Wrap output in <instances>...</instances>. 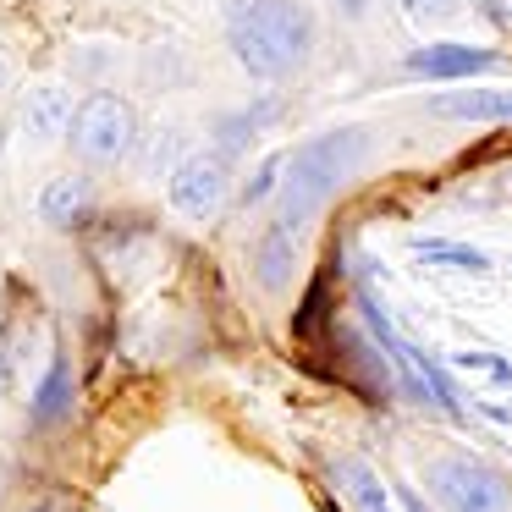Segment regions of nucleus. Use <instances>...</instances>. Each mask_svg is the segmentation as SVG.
I'll use <instances>...</instances> for the list:
<instances>
[{"mask_svg": "<svg viewBox=\"0 0 512 512\" xmlns=\"http://www.w3.org/2000/svg\"><path fill=\"white\" fill-rule=\"evenodd\" d=\"M226 45L254 83H287L314 56V12L303 0H226Z\"/></svg>", "mask_w": 512, "mask_h": 512, "instance_id": "f257e3e1", "label": "nucleus"}, {"mask_svg": "<svg viewBox=\"0 0 512 512\" xmlns=\"http://www.w3.org/2000/svg\"><path fill=\"white\" fill-rule=\"evenodd\" d=\"M369 144H375V133L353 122V127H331V133L309 138L298 155H287V166H281L276 221L292 226V232H303V226L320 215V204L336 199V193L347 188V177L369 160Z\"/></svg>", "mask_w": 512, "mask_h": 512, "instance_id": "f03ea898", "label": "nucleus"}, {"mask_svg": "<svg viewBox=\"0 0 512 512\" xmlns=\"http://www.w3.org/2000/svg\"><path fill=\"white\" fill-rule=\"evenodd\" d=\"M67 144L83 166L94 171H111L122 166L127 155L138 149V111L133 100L111 89H94L83 105H72V127H67Z\"/></svg>", "mask_w": 512, "mask_h": 512, "instance_id": "7ed1b4c3", "label": "nucleus"}, {"mask_svg": "<svg viewBox=\"0 0 512 512\" xmlns=\"http://www.w3.org/2000/svg\"><path fill=\"white\" fill-rule=\"evenodd\" d=\"M424 485L441 512H512V485L479 457H435Z\"/></svg>", "mask_w": 512, "mask_h": 512, "instance_id": "20e7f679", "label": "nucleus"}, {"mask_svg": "<svg viewBox=\"0 0 512 512\" xmlns=\"http://www.w3.org/2000/svg\"><path fill=\"white\" fill-rule=\"evenodd\" d=\"M226 193H232V155H221V149L182 155L177 166H171V177H166L171 210L188 215V221H210V215L226 204Z\"/></svg>", "mask_w": 512, "mask_h": 512, "instance_id": "39448f33", "label": "nucleus"}, {"mask_svg": "<svg viewBox=\"0 0 512 512\" xmlns=\"http://www.w3.org/2000/svg\"><path fill=\"white\" fill-rule=\"evenodd\" d=\"M496 50H479V45H424L413 56H402V72L424 83H457V78H479V72L496 67Z\"/></svg>", "mask_w": 512, "mask_h": 512, "instance_id": "423d86ee", "label": "nucleus"}, {"mask_svg": "<svg viewBox=\"0 0 512 512\" xmlns=\"http://www.w3.org/2000/svg\"><path fill=\"white\" fill-rule=\"evenodd\" d=\"M424 111L435 122H479V127H507L512 122V89H452L430 94Z\"/></svg>", "mask_w": 512, "mask_h": 512, "instance_id": "0eeeda50", "label": "nucleus"}, {"mask_svg": "<svg viewBox=\"0 0 512 512\" xmlns=\"http://www.w3.org/2000/svg\"><path fill=\"white\" fill-rule=\"evenodd\" d=\"M17 127H23V138H34V144H56V138H67L72 94L61 89V83H39V89H28L23 105H17Z\"/></svg>", "mask_w": 512, "mask_h": 512, "instance_id": "6e6552de", "label": "nucleus"}, {"mask_svg": "<svg viewBox=\"0 0 512 512\" xmlns=\"http://www.w3.org/2000/svg\"><path fill=\"white\" fill-rule=\"evenodd\" d=\"M292 270H298V232L281 226V221H270L265 232H259V243H254V276H259L265 292H287Z\"/></svg>", "mask_w": 512, "mask_h": 512, "instance_id": "1a4fd4ad", "label": "nucleus"}, {"mask_svg": "<svg viewBox=\"0 0 512 512\" xmlns=\"http://www.w3.org/2000/svg\"><path fill=\"white\" fill-rule=\"evenodd\" d=\"M89 204H94V182L89 177H56V182H45V193H39V221L56 226V232H72V226H83Z\"/></svg>", "mask_w": 512, "mask_h": 512, "instance_id": "9d476101", "label": "nucleus"}, {"mask_svg": "<svg viewBox=\"0 0 512 512\" xmlns=\"http://www.w3.org/2000/svg\"><path fill=\"white\" fill-rule=\"evenodd\" d=\"M331 479H336V490L347 496V507H353V512H391L386 479H380L375 468L364 463V457H336V463H331Z\"/></svg>", "mask_w": 512, "mask_h": 512, "instance_id": "9b49d317", "label": "nucleus"}, {"mask_svg": "<svg viewBox=\"0 0 512 512\" xmlns=\"http://www.w3.org/2000/svg\"><path fill=\"white\" fill-rule=\"evenodd\" d=\"M281 116V100H259L248 105V111H221L210 122V138L221 144V155H237V149H248L259 138V127H270Z\"/></svg>", "mask_w": 512, "mask_h": 512, "instance_id": "f8f14e48", "label": "nucleus"}, {"mask_svg": "<svg viewBox=\"0 0 512 512\" xmlns=\"http://www.w3.org/2000/svg\"><path fill=\"white\" fill-rule=\"evenodd\" d=\"M67 408H72V364H67V353H56L34 391V424H56Z\"/></svg>", "mask_w": 512, "mask_h": 512, "instance_id": "ddd939ff", "label": "nucleus"}, {"mask_svg": "<svg viewBox=\"0 0 512 512\" xmlns=\"http://www.w3.org/2000/svg\"><path fill=\"white\" fill-rule=\"evenodd\" d=\"M413 369H419V380H424V391H430L435 408H441L446 419H463V397H457V386H452V375H446L441 358H430L424 347H413Z\"/></svg>", "mask_w": 512, "mask_h": 512, "instance_id": "4468645a", "label": "nucleus"}, {"mask_svg": "<svg viewBox=\"0 0 512 512\" xmlns=\"http://www.w3.org/2000/svg\"><path fill=\"white\" fill-rule=\"evenodd\" d=\"M413 254H419L424 265H452V270H490V254H479V248H468V243H446V237H419V243H413Z\"/></svg>", "mask_w": 512, "mask_h": 512, "instance_id": "2eb2a0df", "label": "nucleus"}, {"mask_svg": "<svg viewBox=\"0 0 512 512\" xmlns=\"http://www.w3.org/2000/svg\"><path fill=\"white\" fill-rule=\"evenodd\" d=\"M171 160H182V133L177 127H160L144 149V171L149 177H171Z\"/></svg>", "mask_w": 512, "mask_h": 512, "instance_id": "dca6fc26", "label": "nucleus"}, {"mask_svg": "<svg viewBox=\"0 0 512 512\" xmlns=\"http://www.w3.org/2000/svg\"><path fill=\"white\" fill-rule=\"evenodd\" d=\"M281 166H287V155H270V160H259V171L248 177V188H243V204L254 210V204H265L270 193L281 188Z\"/></svg>", "mask_w": 512, "mask_h": 512, "instance_id": "f3484780", "label": "nucleus"}, {"mask_svg": "<svg viewBox=\"0 0 512 512\" xmlns=\"http://www.w3.org/2000/svg\"><path fill=\"white\" fill-rule=\"evenodd\" d=\"M457 369H479V375H490L496 386H512V364L501 353H479V347L474 353H457Z\"/></svg>", "mask_w": 512, "mask_h": 512, "instance_id": "a211bd4d", "label": "nucleus"}, {"mask_svg": "<svg viewBox=\"0 0 512 512\" xmlns=\"http://www.w3.org/2000/svg\"><path fill=\"white\" fill-rule=\"evenodd\" d=\"M413 23H446V17L463 12V0H397Z\"/></svg>", "mask_w": 512, "mask_h": 512, "instance_id": "6ab92c4d", "label": "nucleus"}, {"mask_svg": "<svg viewBox=\"0 0 512 512\" xmlns=\"http://www.w3.org/2000/svg\"><path fill=\"white\" fill-rule=\"evenodd\" d=\"M397 507L402 512H430V507H424V496H419V490H408V485H397Z\"/></svg>", "mask_w": 512, "mask_h": 512, "instance_id": "aec40b11", "label": "nucleus"}, {"mask_svg": "<svg viewBox=\"0 0 512 512\" xmlns=\"http://www.w3.org/2000/svg\"><path fill=\"white\" fill-rule=\"evenodd\" d=\"M331 6L342 17H353V23H358V17H369V0H331Z\"/></svg>", "mask_w": 512, "mask_h": 512, "instance_id": "412c9836", "label": "nucleus"}, {"mask_svg": "<svg viewBox=\"0 0 512 512\" xmlns=\"http://www.w3.org/2000/svg\"><path fill=\"white\" fill-rule=\"evenodd\" d=\"M6 83H12V61L0 56V94H6Z\"/></svg>", "mask_w": 512, "mask_h": 512, "instance_id": "4be33fe9", "label": "nucleus"}, {"mask_svg": "<svg viewBox=\"0 0 512 512\" xmlns=\"http://www.w3.org/2000/svg\"><path fill=\"white\" fill-rule=\"evenodd\" d=\"M0 149H6V127H0Z\"/></svg>", "mask_w": 512, "mask_h": 512, "instance_id": "5701e85b", "label": "nucleus"}, {"mask_svg": "<svg viewBox=\"0 0 512 512\" xmlns=\"http://www.w3.org/2000/svg\"><path fill=\"white\" fill-rule=\"evenodd\" d=\"M39 512H56V507H39Z\"/></svg>", "mask_w": 512, "mask_h": 512, "instance_id": "b1692460", "label": "nucleus"}]
</instances>
